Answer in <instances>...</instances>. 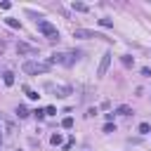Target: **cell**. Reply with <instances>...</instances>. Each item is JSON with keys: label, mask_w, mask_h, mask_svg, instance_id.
<instances>
[{"label": "cell", "mask_w": 151, "mask_h": 151, "mask_svg": "<svg viewBox=\"0 0 151 151\" xmlns=\"http://www.w3.org/2000/svg\"><path fill=\"white\" fill-rule=\"evenodd\" d=\"M78 57H80V52H54L52 57H50V66L52 64H61V66H73L76 61H78Z\"/></svg>", "instance_id": "1"}, {"label": "cell", "mask_w": 151, "mask_h": 151, "mask_svg": "<svg viewBox=\"0 0 151 151\" xmlns=\"http://www.w3.org/2000/svg\"><path fill=\"white\" fill-rule=\"evenodd\" d=\"M35 28H38L47 40H59V31H57V26L50 24L47 19H38V21H35Z\"/></svg>", "instance_id": "2"}, {"label": "cell", "mask_w": 151, "mask_h": 151, "mask_svg": "<svg viewBox=\"0 0 151 151\" xmlns=\"http://www.w3.org/2000/svg\"><path fill=\"white\" fill-rule=\"evenodd\" d=\"M21 68L28 76H38V73H47L50 71V64H42V61H24Z\"/></svg>", "instance_id": "3"}, {"label": "cell", "mask_w": 151, "mask_h": 151, "mask_svg": "<svg viewBox=\"0 0 151 151\" xmlns=\"http://www.w3.org/2000/svg\"><path fill=\"white\" fill-rule=\"evenodd\" d=\"M47 90L54 92V97H68V94H73V87H68V85H52V83H47Z\"/></svg>", "instance_id": "4"}, {"label": "cell", "mask_w": 151, "mask_h": 151, "mask_svg": "<svg viewBox=\"0 0 151 151\" xmlns=\"http://www.w3.org/2000/svg\"><path fill=\"white\" fill-rule=\"evenodd\" d=\"M111 52H106L104 57H101V61H99V68H97V78H104L106 76V71H109V64H111Z\"/></svg>", "instance_id": "5"}, {"label": "cell", "mask_w": 151, "mask_h": 151, "mask_svg": "<svg viewBox=\"0 0 151 151\" xmlns=\"http://www.w3.org/2000/svg\"><path fill=\"white\" fill-rule=\"evenodd\" d=\"M73 38H104V35H99L94 31H87V28H76L73 31Z\"/></svg>", "instance_id": "6"}, {"label": "cell", "mask_w": 151, "mask_h": 151, "mask_svg": "<svg viewBox=\"0 0 151 151\" xmlns=\"http://www.w3.org/2000/svg\"><path fill=\"white\" fill-rule=\"evenodd\" d=\"M17 52L19 54H38V47H33L28 42H17Z\"/></svg>", "instance_id": "7"}, {"label": "cell", "mask_w": 151, "mask_h": 151, "mask_svg": "<svg viewBox=\"0 0 151 151\" xmlns=\"http://www.w3.org/2000/svg\"><path fill=\"white\" fill-rule=\"evenodd\" d=\"M2 78H5V85H14V73L12 71H5Z\"/></svg>", "instance_id": "8"}, {"label": "cell", "mask_w": 151, "mask_h": 151, "mask_svg": "<svg viewBox=\"0 0 151 151\" xmlns=\"http://www.w3.org/2000/svg\"><path fill=\"white\" fill-rule=\"evenodd\" d=\"M24 92H26V97H28V99H38V97H40V94H38L35 90H31V87H24Z\"/></svg>", "instance_id": "9"}, {"label": "cell", "mask_w": 151, "mask_h": 151, "mask_svg": "<svg viewBox=\"0 0 151 151\" xmlns=\"http://www.w3.org/2000/svg\"><path fill=\"white\" fill-rule=\"evenodd\" d=\"M116 113H118V116H130L132 111H130V106H118V109H116Z\"/></svg>", "instance_id": "10"}, {"label": "cell", "mask_w": 151, "mask_h": 151, "mask_svg": "<svg viewBox=\"0 0 151 151\" xmlns=\"http://www.w3.org/2000/svg\"><path fill=\"white\" fill-rule=\"evenodd\" d=\"M17 116H19V118H26V116H28V109L19 104V106H17Z\"/></svg>", "instance_id": "11"}, {"label": "cell", "mask_w": 151, "mask_h": 151, "mask_svg": "<svg viewBox=\"0 0 151 151\" xmlns=\"http://www.w3.org/2000/svg\"><path fill=\"white\" fill-rule=\"evenodd\" d=\"M5 24H7L9 28H21V24H19L17 19H5Z\"/></svg>", "instance_id": "12"}, {"label": "cell", "mask_w": 151, "mask_h": 151, "mask_svg": "<svg viewBox=\"0 0 151 151\" xmlns=\"http://www.w3.org/2000/svg\"><path fill=\"white\" fill-rule=\"evenodd\" d=\"M61 127L71 130V127H73V118H71V116H68V118H64V120H61Z\"/></svg>", "instance_id": "13"}, {"label": "cell", "mask_w": 151, "mask_h": 151, "mask_svg": "<svg viewBox=\"0 0 151 151\" xmlns=\"http://www.w3.org/2000/svg\"><path fill=\"white\" fill-rule=\"evenodd\" d=\"M139 132H142V134H149V132H151V125H149V123H139Z\"/></svg>", "instance_id": "14"}, {"label": "cell", "mask_w": 151, "mask_h": 151, "mask_svg": "<svg viewBox=\"0 0 151 151\" xmlns=\"http://www.w3.org/2000/svg\"><path fill=\"white\" fill-rule=\"evenodd\" d=\"M73 9H76V12H87V5H83V2H73Z\"/></svg>", "instance_id": "15"}, {"label": "cell", "mask_w": 151, "mask_h": 151, "mask_svg": "<svg viewBox=\"0 0 151 151\" xmlns=\"http://www.w3.org/2000/svg\"><path fill=\"white\" fill-rule=\"evenodd\" d=\"M50 142H52L54 146H59V144H61V134H59V132H57V134H52V137H50Z\"/></svg>", "instance_id": "16"}, {"label": "cell", "mask_w": 151, "mask_h": 151, "mask_svg": "<svg viewBox=\"0 0 151 151\" xmlns=\"http://www.w3.org/2000/svg\"><path fill=\"white\" fill-rule=\"evenodd\" d=\"M99 26H104V28H111V26H113V21H111V19H99Z\"/></svg>", "instance_id": "17"}, {"label": "cell", "mask_w": 151, "mask_h": 151, "mask_svg": "<svg viewBox=\"0 0 151 151\" xmlns=\"http://www.w3.org/2000/svg\"><path fill=\"white\" fill-rule=\"evenodd\" d=\"M33 113H35V118H38V120H42V118H45V109H35Z\"/></svg>", "instance_id": "18"}, {"label": "cell", "mask_w": 151, "mask_h": 151, "mask_svg": "<svg viewBox=\"0 0 151 151\" xmlns=\"http://www.w3.org/2000/svg\"><path fill=\"white\" fill-rule=\"evenodd\" d=\"M45 116H57V109H54V106H47V109H45Z\"/></svg>", "instance_id": "19"}, {"label": "cell", "mask_w": 151, "mask_h": 151, "mask_svg": "<svg viewBox=\"0 0 151 151\" xmlns=\"http://www.w3.org/2000/svg\"><path fill=\"white\" fill-rule=\"evenodd\" d=\"M104 132H116V125H113V123H106V125H104Z\"/></svg>", "instance_id": "20"}, {"label": "cell", "mask_w": 151, "mask_h": 151, "mask_svg": "<svg viewBox=\"0 0 151 151\" xmlns=\"http://www.w3.org/2000/svg\"><path fill=\"white\" fill-rule=\"evenodd\" d=\"M71 146H73V137H71V139H68V142H66V144H64V151H68V149H71Z\"/></svg>", "instance_id": "21"}, {"label": "cell", "mask_w": 151, "mask_h": 151, "mask_svg": "<svg viewBox=\"0 0 151 151\" xmlns=\"http://www.w3.org/2000/svg\"><path fill=\"white\" fill-rule=\"evenodd\" d=\"M0 142H2V139H0Z\"/></svg>", "instance_id": "22"}, {"label": "cell", "mask_w": 151, "mask_h": 151, "mask_svg": "<svg viewBox=\"0 0 151 151\" xmlns=\"http://www.w3.org/2000/svg\"><path fill=\"white\" fill-rule=\"evenodd\" d=\"M85 151H87V149H85Z\"/></svg>", "instance_id": "23"}]
</instances>
